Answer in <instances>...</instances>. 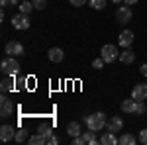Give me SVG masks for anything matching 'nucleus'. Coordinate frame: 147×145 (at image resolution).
I'll list each match as a JSON object with an SVG mask.
<instances>
[{"label":"nucleus","instance_id":"obj_1","mask_svg":"<svg viewBox=\"0 0 147 145\" xmlns=\"http://www.w3.org/2000/svg\"><path fill=\"white\" fill-rule=\"evenodd\" d=\"M82 122L88 125V129L100 132V129L106 127V114H104V112H96V114H90V116H84Z\"/></svg>","mask_w":147,"mask_h":145},{"label":"nucleus","instance_id":"obj_2","mask_svg":"<svg viewBox=\"0 0 147 145\" xmlns=\"http://www.w3.org/2000/svg\"><path fill=\"white\" fill-rule=\"evenodd\" d=\"M0 71L4 73V77H16V75L20 73V63L10 55L0 63Z\"/></svg>","mask_w":147,"mask_h":145},{"label":"nucleus","instance_id":"obj_3","mask_svg":"<svg viewBox=\"0 0 147 145\" xmlns=\"http://www.w3.org/2000/svg\"><path fill=\"white\" fill-rule=\"evenodd\" d=\"M16 114V106L12 104V100L6 98V92H2L0 96V118H10Z\"/></svg>","mask_w":147,"mask_h":145},{"label":"nucleus","instance_id":"obj_4","mask_svg":"<svg viewBox=\"0 0 147 145\" xmlns=\"http://www.w3.org/2000/svg\"><path fill=\"white\" fill-rule=\"evenodd\" d=\"M100 57L104 59V63H114L116 59H120V51H118V47L116 45H104L100 49Z\"/></svg>","mask_w":147,"mask_h":145},{"label":"nucleus","instance_id":"obj_5","mask_svg":"<svg viewBox=\"0 0 147 145\" xmlns=\"http://www.w3.org/2000/svg\"><path fill=\"white\" fill-rule=\"evenodd\" d=\"M12 26L16 28V30H28L30 28V14H16V16H12Z\"/></svg>","mask_w":147,"mask_h":145},{"label":"nucleus","instance_id":"obj_6","mask_svg":"<svg viewBox=\"0 0 147 145\" xmlns=\"http://www.w3.org/2000/svg\"><path fill=\"white\" fill-rule=\"evenodd\" d=\"M131 16H134V14H131V8H129L127 4H125V6H120V8L116 10V20L120 24H129L131 22Z\"/></svg>","mask_w":147,"mask_h":145},{"label":"nucleus","instance_id":"obj_7","mask_svg":"<svg viewBox=\"0 0 147 145\" xmlns=\"http://www.w3.org/2000/svg\"><path fill=\"white\" fill-rule=\"evenodd\" d=\"M122 127H124V120H122L120 116H112V118L106 122V129L112 132V134H120Z\"/></svg>","mask_w":147,"mask_h":145},{"label":"nucleus","instance_id":"obj_8","mask_svg":"<svg viewBox=\"0 0 147 145\" xmlns=\"http://www.w3.org/2000/svg\"><path fill=\"white\" fill-rule=\"evenodd\" d=\"M16 127L14 125H8V123H4L2 127H0V139L2 141H12L14 137H16Z\"/></svg>","mask_w":147,"mask_h":145},{"label":"nucleus","instance_id":"obj_9","mask_svg":"<svg viewBox=\"0 0 147 145\" xmlns=\"http://www.w3.org/2000/svg\"><path fill=\"white\" fill-rule=\"evenodd\" d=\"M131 98H134V100H145L147 98V84L145 82H139V84L134 86V90H131Z\"/></svg>","mask_w":147,"mask_h":145},{"label":"nucleus","instance_id":"obj_10","mask_svg":"<svg viewBox=\"0 0 147 145\" xmlns=\"http://www.w3.org/2000/svg\"><path fill=\"white\" fill-rule=\"evenodd\" d=\"M8 55L16 57V55H24V45L20 41H8L6 43V49H4Z\"/></svg>","mask_w":147,"mask_h":145},{"label":"nucleus","instance_id":"obj_11","mask_svg":"<svg viewBox=\"0 0 147 145\" xmlns=\"http://www.w3.org/2000/svg\"><path fill=\"white\" fill-rule=\"evenodd\" d=\"M118 43H120V47H131V43H134V32H129V30H124L122 34L118 35Z\"/></svg>","mask_w":147,"mask_h":145},{"label":"nucleus","instance_id":"obj_12","mask_svg":"<svg viewBox=\"0 0 147 145\" xmlns=\"http://www.w3.org/2000/svg\"><path fill=\"white\" fill-rule=\"evenodd\" d=\"M47 57H49L51 63H61L63 57H65V53H63V49H59V47H51V49L47 51Z\"/></svg>","mask_w":147,"mask_h":145},{"label":"nucleus","instance_id":"obj_13","mask_svg":"<svg viewBox=\"0 0 147 145\" xmlns=\"http://www.w3.org/2000/svg\"><path fill=\"white\" fill-rule=\"evenodd\" d=\"M122 110H124L125 114H136L137 112V100H134V98L122 100Z\"/></svg>","mask_w":147,"mask_h":145},{"label":"nucleus","instance_id":"obj_14","mask_svg":"<svg viewBox=\"0 0 147 145\" xmlns=\"http://www.w3.org/2000/svg\"><path fill=\"white\" fill-rule=\"evenodd\" d=\"M134 59H136V53H134L129 47H125L124 51L120 53V61H122L124 65H131V63H134Z\"/></svg>","mask_w":147,"mask_h":145},{"label":"nucleus","instance_id":"obj_15","mask_svg":"<svg viewBox=\"0 0 147 145\" xmlns=\"http://www.w3.org/2000/svg\"><path fill=\"white\" fill-rule=\"evenodd\" d=\"M100 143L102 145H118L120 141H118L116 134H112V132H108V129H106V134L100 137Z\"/></svg>","mask_w":147,"mask_h":145},{"label":"nucleus","instance_id":"obj_16","mask_svg":"<svg viewBox=\"0 0 147 145\" xmlns=\"http://www.w3.org/2000/svg\"><path fill=\"white\" fill-rule=\"evenodd\" d=\"M137 139L139 137H136L134 134H122L120 137H118V141H120V145H136Z\"/></svg>","mask_w":147,"mask_h":145},{"label":"nucleus","instance_id":"obj_17","mask_svg":"<svg viewBox=\"0 0 147 145\" xmlns=\"http://www.w3.org/2000/svg\"><path fill=\"white\" fill-rule=\"evenodd\" d=\"M67 134L71 137H75V135H80L82 134V129H80V123L79 122H69L67 123Z\"/></svg>","mask_w":147,"mask_h":145},{"label":"nucleus","instance_id":"obj_18","mask_svg":"<svg viewBox=\"0 0 147 145\" xmlns=\"http://www.w3.org/2000/svg\"><path fill=\"white\" fill-rule=\"evenodd\" d=\"M28 143H30V145H45L47 143V137H45V135H41V134H35V135H32V137L28 139Z\"/></svg>","mask_w":147,"mask_h":145},{"label":"nucleus","instance_id":"obj_19","mask_svg":"<svg viewBox=\"0 0 147 145\" xmlns=\"http://www.w3.org/2000/svg\"><path fill=\"white\" fill-rule=\"evenodd\" d=\"M12 88H14V78L12 77H6L0 82V90H2V92H10Z\"/></svg>","mask_w":147,"mask_h":145},{"label":"nucleus","instance_id":"obj_20","mask_svg":"<svg viewBox=\"0 0 147 145\" xmlns=\"http://www.w3.org/2000/svg\"><path fill=\"white\" fill-rule=\"evenodd\" d=\"M18 8H20V12H22V14H30L32 10H35L32 0H22V4H20Z\"/></svg>","mask_w":147,"mask_h":145},{"label":"nucleus","instance_id":"obj_21","mask_svg":"<svg viewBox=\"0 0 147 145\" xmlns=\"http://www.w3.org/2000/svg\"><path fill=\"white\" fill-rule=\"evenodd\" d=\"M37 134L45 135V137H51V135H53V127H51L49 123H41V125L37 127Z\"/></svg>","mask_w":147,"mask_h":145},{"label":"nucleus","instance_id":"obj_22","mask_svg":"<svg viewBox=\"0 0 147 145\" xmlns=\"http://www.w3.org/2000/svg\"><path fill=\"white\" fill-rule=\"evenodd\" d=\"M82 137H84V143H86V145H94V143H96V137H94V132H92V129L82 132Z\"/></svg>","mask_w":147,"mask_h":145},{"label":"nucleus","instance_id":"obj_23","mask_svg":"<svg viewBox=\"0 0 147 145\" xmlns=\"http://www.w3.org/2000/svg\"><path fill=\"white\" fill-rule=\"evenodd\" d=\"M26 139H30V137H28V132H26V129H18V132H16V137H14V141H16V143H24Z\"/></svg>","mask_w":147,"mask_h":145},{"label":"nucleus","instance_id":"obj_24","mask_svg":"<svg viewBox=\"0 0 147 145\" xmlns=\"http://www.w3.org/2000/svg\"><path fill=\"white\" fill-rule=\"evenodd\" d=\"M88 4H90V8H94V10H102L106 6V0H88Z\"/></svg>","mask_w":147,"mask_h":145},{"label":"nucleus","instance_id":"obj_25","mask_svg":"<svg viewBox=\"0 0 147 145\" xmlns=\"http://www.w3.org/2000/svg\"><path fill=\"white\" fill-rule=\"evenodd\" d=\"M32 2H34L35 10H43V8L47 6V0H32Z\"/></svg>","mask_w":147,"mask_h":145},{"label":"nucleus","instance_id":"obj_26","mask_svg":"<svg viewBox=\"0 0 147 145\" xmlns=\"http://www.w3.org/2000/svg\"><path fill=\"white\" fill-rule=\"evenodd\" d=\"M18 0H0V6L2 8H8V6H16Z\"/></svg>","mask_w":147,"mask_h":145},{"label":"nucleus","instance_id":"obj_27","mask_svg":"<svg viewBox=\"0 0 147 145\" xmlns=\"http://www.w3.org/2000/svg\"><path fill=\"white\" fill-rule=\"evenodd\" d=\"M92 67H94V69H102V67H104V59H102V57L94 59V61H92Z\"/></svg>","mask_w":147,"mask_h":145},{"label":"nucleus","instance_id":"obj_28","mask_svg":"<svg viewBox=\"0 0 147 145\" xmlns=\"http://www.w3.org/2000/svg\"><path fill=\"white\" fill-rule=\"evenodd\" d=\"M139 143L147 145V129H141V132H139Z\"/></svg>","mask_w":147,"mask_h":145},{"label":"nucleus","instance_id":"obj_29","mask_svg":"<svg viewBox=\"0 0 147 145\" xmlns=\"http://www.w3.org/2000/svg\"><path fill=\"white\" fill-rule=\"evenodd\" d=\"M69 2H71V4H73L75 8H79V6H84V4H86L88 0H69Z\"/></svg>","mask_w":147,"mask_h":145},{"label":"nucleus","instance_id":"obj_30","mask_svg":"<svg viewBox=\"0 0 147 145\" xmlns=\"http://www.w3.org/2000/svg\"><path fill=\"white\" fill-rule=\"evenodd\" d=\"M57 143H59V137H55V135L47 137V145H57Z\"/></svg>","mask_w":147,"mask_h":145},{"label":"nucleus","instance_id":"obj_31","mask_svg":"<svg viewBox=\"0 0 147 145\" xmlns=\"http://www.w3.org/2000/svg\"><path fill=\"white\" fill-rule=\"evenodd\" d=\"M139 73H141L143 77H147V63H143V65L139 67Z\"/></svg>","mask_w":147,"mask_h":145},{"label":"nucleus","instance_id":"obj_32","mask_svg":"<svg viewBox=\"0 0 147 145\" xmlns=\"http://www.w3.org/2000/svg\"><path fill=\"white\" fill-rule=\"evenodd\" d=\"M124 4H127V6H134V4H137V0H124Z\"/></svg>","mask_w":147,"mask_h":145},{"label":"nucleus","instance_id":"obj_33","mask_svg":"<svg viewBox=\"0 0 147 145\" xmlns=\"http://www.w3.org/2000/svg\"><path fill=\"white\" fill-rule=\"evenodd\" d=\"M114 4H122V2H124V0H112Z\"/></svg>","mask_w":147,"mask_h":145}]
</instances>
